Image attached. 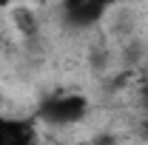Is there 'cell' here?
<instances>
[{
    "mask_svg": "<svg viewBox=\"0 0 148 145\" xmlns=\"http://www.w3.org/2000/svg\"><path fill=\"white\" fill-rule=\"evenodd\" d=\"M88 114H91V100L83 91H57L37 105L34 120L51 128H71L86 122Z\"/></svg>",
    "mask_w": 148,
    "mask_h": 145,
    "instance_id": "cell-1",
    "label": "cell"
},
{
    "mask_svg": "<svg viewBox=\"0 0 148 145\" xmlns=\"http://www.w3.org/2000/svg\"><path fill=\"white\" fill-rule=\"evenodd\" d=\"M40 128L34 117L0 114V145H37Z\"/></svg>",
    "mask_w": 148,
    "mask_h": 145,
    "instance_id": "cell-2",
    "label": "cell"
},
{
    "mask_svg": "<svg viewBox=\"0 0 148 145\" xmlns=\"http://www.w3.org/2000/svg\"><path fill=\"white\" fill-rule=\"evenodd\" d=\"M63 20L74 26V29H91L100 20L108 14V6L106 3H97V0H69L60 6Z\"/></svg>",
    "mask_w": 148,
    "mask_h": 145,
    "instance_id": "cell-3",
    "label": "cell"
},
{
    "mask_svg": "<svg viewBox=\"0 0 148 145\" xmlns=\"http://www.w3.org/2000/svg\"><path fill=\"white\" fill-rule=\"evenodd\" d=\"M14 23H17V29L23 34H37V14L34 12H29V9H17L14 12Z\"/></svg>",
    "mask_w": 148,
    "mask_h": 145,
    "instance_id": "cell-4",
    "label": "cell"
},
{
    "mask_svg": "<svg viewBox=\"0 0 148 145\" xmlns=\"http://www.w3.org/2000/svg\"><path fill=\"white\" fill-rule=\"evenodd\" d=\"M143 100H145V108H148V85H145V91H143Z\"/></svg>",
    "mask_w": 148,
    "mask_h": 145,
    "instance_id": "cell-5",
    "label": "cell"
},
{
    "mask_svg": "<svg viewBox=\"0 0 148 145\" xmlns=\"http://www.w3.org/2000/svg\"><path fill=\"white\" fill-rule=\"evenodd\" d=\"M71 145H83V142H71Z\"/></svg>",
    "mask_w": 148,
    "mask_h": 145,
    "instance_id": "cell-6",
    "label": "cell"
}]
</instances>
